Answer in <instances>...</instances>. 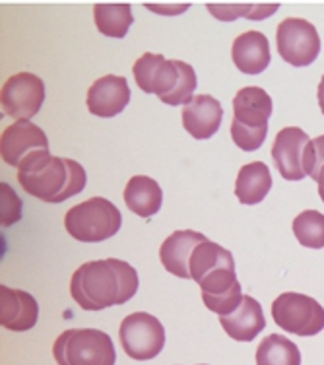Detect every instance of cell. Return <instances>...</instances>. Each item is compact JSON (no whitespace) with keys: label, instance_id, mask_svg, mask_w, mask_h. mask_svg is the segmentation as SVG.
<instances>
[{"label":"cell","instance_id":"cell-1","mask_svg":"<svg viewBox=\"0 0 324 365\" xmlns=\"http://www.w3.org/2000/svg\"><path fill=\"white\" fill-rule=\"evenodd\" d=\"M138 292V274L120 259L84 262L72 274V299L85 311H101L122 305Z\"/></svg>","mask_w":324,"mask_h":365},{"label":"cell","instance_id":"cell-2","mask_svg":"<svg viewBox=\"0 0 324 365\" xmlns=\"http://www.w3.org/2000/svg\"><path fill=\"white\" fill-rule=\"evenodd\" d=\"M18 181L21 189L43 202L58 204L76 197L85 189V169L70 158L51 155L43 150L29 155L18 168Z\"/></svg>","mask_w":324,"mask_h":365},{"label":"cell","instance_id":"cell-3","mask_svg":"<svg viewBox=\"0 0 324 365\" xmlns=\"http://www.w3.org/2000/svg\"><path fill=\"white\" fill-rule=\"evenodd\" d=\"M136 86L144 93H155L165 106H181L194 98L198 80L191 64L167 61L163 55L144 53L132 66Z\"/></svg>","mask_w":324,"mask_h":365},{"label":"cell","instance_id":"cell-4","mask_svg":"<svg viewBox=\"0 0 324 365\" xmlns=\"http://www.w3.org/2000/svg\"><path fill=\"white\" fill-rule=\"evenodd\" d=\"M272 115V98L258 86H247L233 98L231 138L243 152H254L264 144L268 120Z\"/></svg>","mask_w":324,"mask_h":365},{"label":"cell","instance_id":"cell-5","mask_svg":"<svg viewBox=\"0 0 324 365\" xmlns=\"http://www.w3.org/2000/svg\"><path fill=\"white\" fill-rule=\"evenodd\" d=\"M122 225L120 210L111 200L92 197L72 206L64 216V227L82 243H99L111 239Z\"/></svg>","mask_w":324,"mask_h":365},{"label":"cell","instance_id":"cell-6","mask_svg":"<svg viewBox=\"0 0 324 365\" xmlns=\"http://www.w3.org/2000/svg\"><path fill=\"white\" fill-rule=\"evenodd\" d=\"M58 365H115L117 351L113 340L103 330L70 329L53 344Z\"/></svg>","mask_w":324,"mask_h":365},{"label":"cell","instance_id":"cell-7","mask_svg":"<svg viewBox=\"0 0 324 365\" xmlns=\"http://www.w3.org/2000/svg\"><path fill=\"white\" fill-rule=\"evenodd\" d=\"M272 319L288 334L315 336L324 329V307L315 297L286 292L272 303Z\"/></svg>","mask_w":324,"mask_h":365},{"label":"cell","instance_id":"cell-8","mask_svg":"<svg viewBox=\"0 0 324 365\" xmlns=\"http://www.w3.org/2000/svg\"><path fill=\"white\" fill-rule=\"evenodd\" d=\"M119 338L128 358L148 361L162 354L165 346V329L160 319L138 311L122 319Z\"/></svg>","mask_w":324,"mask_h":365},{"label":"cell","instance_id":"cell-9","mask_svg":"<svg viewBox=\"0 0 324 365\" xmlns=\"http://www.w3.org/2000/svg\"><path fill=\"white\" fill-rule=\"evenodd\" d=\"M276 45L283 61L291 66H309L320 53L317 28L303 18H286L276 29Z\"/></svg>","mask_w":324,"mask_h":365},{"label":"cell","instance_id":"cell-10","mask_svg":"<svg viewBox=\"0 0 324 365\" xmlns=\"http://www.w3.org/2000/svg\"><path fill=\"white\" fill-rule=\"evenodd\" d=\"M45 101V84L31 72H18L10 76L0 90L2 111L16 120L36 117Z\"/></svg>","mask_w":324,"mask_h":365},{"label":"cell","instance_id":"cell-11","mask_svg":"<svg viewBox=\"0 0 324 365\" xmlns=\"http://www.w3.org/2000/svg\"><path fill=\"white\" fill-rule=\"evenodd\" d=\"M198 286L202 289V302L206 307L219 317L235 313L243 302V288L235 274V262L216 268L198 282Z\"/></svg>","mask_w":324,"mask_h":365},{"label":"cell","instance_id":"cell-12","mask_svg":"<svg viewBox=\"0 0 324 365\" xmlns=\"http://www.w3.org/2000/svg\"><path fill=\"white\" fill-rule=\"evenodd\" d=\"M49 150L47 134L31 120H16L2 130L0 136V155L2 162L20 168L29 155Z\"/></svg>","mask_w":324,"mask_h":365},{"label":"cell","instance_id":"cell-13","mask_svg":"<svg viewBox=\"0 0 324 365\" xmlns=\"http://www.w3.org/2000/svg\"><path fill=\"white\" fill-rule=\"evenodd\" d=\"M309 134L299 127H286L272 144V158L280 175L286 181H301L305 173V150L309 146Z\"/></svg>","mask_w":324,"mask_h":365},{"label":"cell","instance_id":"cell-14","mask_svg":"<svg viewBox=\"0 0 324 365\" xmlns=\"http://www.w3.org/2000/svg\"><path fill=\"white\" fill-rule=\"evenodd\" d=\"M130 101V88L125 76H115V74H107V76L98 78L90 90H88V111L101 117V119H111L117 117L119 113L125 111V107Z\"/></svg>","mask_w":324,"mask_h":365},{"label":"cell","instance_id":"cell-15","mask_svg":"<svg viewBox=\"0 0 324 365\" xmlns=\"http://www.w3.org/2000/svg\"><path fill=\"white\" fill-rule=\"evenodd\" d=\"M183 127L197 140H206L218 133L224 120L221 103L214 96L200 93L183 106Z\"/></svg>","mask_w":324,"mask_h":365},{"label":"cell","instance_id":"cell-16","mask_svg":"<svg viewBox=\"0 0 324 365\" xmlns=\"http://www.w3.org/2000/svg\"><path fill=\"white\" fill-rule=\"evenodd\" d=\"M39 319L36 297L23 289L0 286V324L14 332L33 329Z\"/></svg>","mask_w":324,"mask_h":365},{"label":"cell","instance_id":"cell-17","mask_svg":"<svg viewBox=\"0 0 324 365\" xmlns=\"http://www.w3.org/2000/svg\"><path fill=\"white\" fill-rule=\"evenodd\" d=\"M206 239H208L206 235L191 232V230L171 233L160 247V260H162L163 268L179 278H191L189 264H191L192 251Z\"/></svg>","mask_w":324,"mask_h":365},{"label":"cell","instance_id":"cell-18","mask_svg":"<svg viewBox=\"0 0 324 365\" xmlns=\"http://www.w3.org/2000/svg\"><path fill=\"white\" fill-rule=\"evenodd\" d=\"M231 58L237 66V71H241L243 74H251V76L261 74V72L266 71L270 58H272L268 37L256 29L241 34L233 41Z\"/></svg>","mask_w":324,"mask_h":365},{"label":"cell","instance_id":"cell-19","mask_svg":"<svg viewBox=\"0 0 324 365\" xmlns=\"http://www.w3.org/2000/svg\"><path fill=\"white\" fill-rule=\"evenodd\" d=\"M219 324L226 330V334L237 342H251L261 334L266 327V319L262 313L261 303L253 295H243V302L235 313L227 317H219Z\"/></svg>","mask_w":324,"mask_h":365},{"label":"cell","instance_id":"cell-20","mask_svg":"<svg viewBox=\"0 0 324 365\" xmlns=\"http://www.w3.org/2000/svg\"><path fill=\"white\" fill-rule=\"evenodd\" d=\"M125 204L140 218H152L160 212L163 192L160 182L148 175H134L125 187Z\"/></svg>","mask_w":324,"mask_h":365},{"label":"cell","instance_id":"cell-21","mask_svg":"<svg viewBox=\"0 0 324 365\" xmlns=\"http://www.w3.org/2000/svg\"><path fill=\"white\" fill-rule=\"evenodd\" d=\"M270 189H272V175L266 163L251 162L239 169L235 181V195L241 204L262 202Z\"/></svg>","mask_w":324,"mask_h":365},{"label":"cell","instance_id":"cell-22","mask_svg":"<svg viewBox=\"0 0 324 365\" xmlns=\"http://www.w3.org/2000/svg\"><path fill=\"white\" fill-rule=\"evenodd\" d=\"M93 20L99 34L113 39H122L132 26V8L127 2H109V4H95L93 6Z\"/></svg>","mask_w":324,"mask_h":365},{"label":"cell","instance_id":"cell-23","mask_svg":"<svg viewBox=\"0 0 324 365\" xmlns=\"http://www.w3.org/2000/svg\"><path fill=\"white\" fill-rule=\"evenodd\" d=\"M231 262H235V260H233V255L227 249L214 243L210 239H206L192 251L189 272H191L192 280L198 284L204 276L214 272L216 268L226 267V264H231Z\"/></svg>","mask_w":324,"mask_h":365},{"label":"cell","instance_id":"cell-24","mask_svg":"<svg viewBox=\"0 0 324 365\" xmlns=\"http://www.w3.org/2000/svg\"><path fill=\"white\" fill-rule=\"evenodd\" d=\"M256 365H301V351L289 338L268 334L256 348Z\"/></svg>","mask_w":324,"mask_h":365},{"label":"cell","instance_id":"cell-25","mask_svg":"<svg viewBox=\"0 0 324 365\" xmlns=\"http://www.w3.org/2000/svg\"><path fill=\"white\" fill-rule=\"evenodd\" d=\"M293 235L307 249L324 247V214L318 210H305L293 220Z\"/></svg>","mask_w":324,"mask_h":365},{"label":"cell","instance_id":"cell-26","mask_svg":"<svg viewBox=\"0 0 324 365\" xmlns=\"http://www.w3.org/2000/svg\"><path fill=\"white\" fill-rule=\"evenodd\" d=\"M206 8L214 18L221 21H233L237 18L262 20L266 16L276 14L280 4H261V6H254V4H208Z\"/></svg>","mask_w":324,"mask_h":365},{"label":"cell","instance_id":"cell-27","mask_svg":"<svg viewBox=\"0 0 324 365\" xmlns=\"http://www.w3.org/2000/svg\"><path fill=\"white\" fill-rule=\"evenodd\" d=\"M21 218V202L16 197L14 189L0 182V222L2 225H12Z\"/></svg>","mask_w":324,"mask_h":365},{"label":"cell","instance_id":"cell-28","mask_svg":"<svg viewBox=\"0 0 324 365\" xmlns=\"http://www.w3.org/2000/svg\"><path fill=\"white\" fill-rule=\"evenodd\" d=\"M324 165V134L309 142L305 150V173L315 181V177Z\"/></svg>","mask_w":324,"mask_h":365},{"label":"cell","instance_id":"cell-29","mask_svg":"<svg viewBox=\"0 0 324 365\" xmlns=\"http://www.w3.org/2000/svg\"><path fill=\"white\" fill-rule=\"evenodd\" d=\"M315 181H317V185H318V195H320V200L324 202V165L320 168V171L317 173V177H315Z\"/></svg>","mask_w":324,"mask_h":365},{"label":"cell","instance_id":"cell-30","mask_svg":"<svg viewBox=\"0 0 324 365\" xmlns=\"http://www.w3.org/2000/svg\"><path fill=\"white\" fill-rule=\"evenodd\" d=\"M318 107H320V111L324 115V76L320 78V84H318Z\"/></svg>","mask_w":324,"mask_h":365},{"label":"cell","instance_id":"cell-31","mask_svg":"<svg viewBox=\"0 0 324 365\" xmlns=\"http://www.w3.org/2000/svg\"><path fill=\"white\" fill-rule=\"evenodd\" d=\"M200 365H204V364H200Z\"/></svg>","mask_w":324,"mask_h":365}]
</instances>
